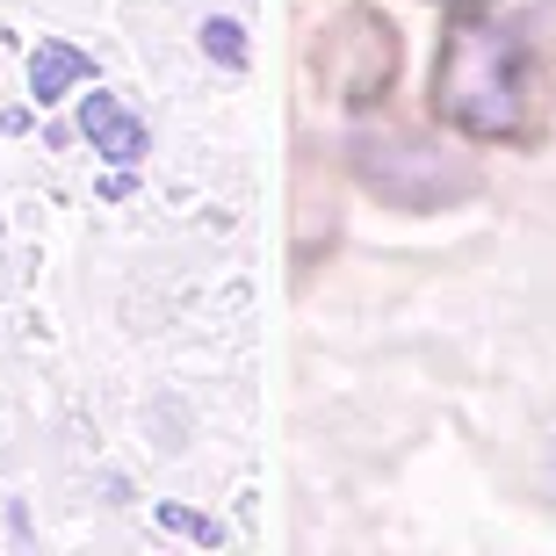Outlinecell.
Here are the masks:
<instances>
[{"label": "cell", "mask_w": 556, "mask_h": 556, "mask_svg": "<svg viewBox=\"0 0 556 556\" xmlns=\"http://www.w3.org/2000/svg\"><path fill=\"white\" fill-rule=\"evenodd\" d=\"M433 124L470 144H535L542 138V51L520 22H492L484 8H455L427 80Z\"/></svg>", "instance_id": "6da1fadb"}, {"label": "cell", "mask_w": 556, "mask_h": 556, "mask_svg": "<svg viewBox=\"0 0 556 556\" xmlns=\"http://www.w3.org/2000/svg\"><path fill=\"white\" fill-rule=\"evenodd\" d=\"M348 166L362 174L369 195H383L391 210H448L463 195H477V166L455 144L413 138V130H362L348 144Z\"/></svg>", "instance_id": "7a4b0ae2"}, {"label": "cell", "mask_w": 556, "mask_h": 556, "mask_svg": "<svg viewBox=\"0 0 556 556\" xmlns=\"http://www.w3.org/2000/svg\"><path fill=\"white\" fill-rule=\"evenodd\" d=\"M397 29L383 8H340V15L318 29V51H311V73H318V87H326L340 109H376L391 102L397 87Z\"/></svg>", "instance_id": "3957f363"}, {"label": "cell", "mask_w": 556, "mask_h": 556, "mask_svg": "<svg viewBox=\"0 0 556 556\" xmlns=\"http://www.w3.org/2000/svg\"><path fill=\"white\" fill-rule=\"evenodd\" d=\"M80 130L94 138V152H102V160H116V166H138L144 152H152V130H144L138 116L116 102V94H102V87L80 102Z\"/></svg>", "instance_id": "277c9868"}, {"label": "cell", "mask_w": 556, "mask_h": 556, "mask_svg": "<svg viewBox=\"0 0 556 556\" xmlns=\"http://www.w3.org/2000/svg\"><path fill=\"white\" fill-rule=\"evenodd\" d=\"M94 80V59H87L80 43H65V37H37V51H29V94H37V109L65 102L73 87Z\"/></svg>", "instance_id": "5b68a950"}, {"label": "cell", "mask_w": 556, "mask_h": 556, "mask_svg": "<svg viewBox=\"0 0 556 556\" xmlns=\"http://www.w3.org/2000/svg\"><path fill=\"white\" fill-rule=\"evenodd\" d=\"M152 520H160L166 535H188V542H203V549H217V542H225V528H217L210 514H195V506H181V498H160V506H152Z\"/></svg>", "instance_id": "8992f818"}, {"label": "cell", "mask_w": 556, "mask_h": 556, "mask_svg": "<svg viewBox=\"0 0 556 556\" xmlns=\"http://www.w3.org/2000/svg\"><path fill=\"white\" fill-rule=\"evenodd\" d=\"M203 51L225 65V73H247V29H239L231 15H210L203 22Z\"/></svg>", "instance_id": "52a82bcc"}, {"label": "cell", "mask_w": 556, "mask_h": 556, "mask_svg": "<svg viewBox=\"0 0 556 556\" xmlns=\"http://www.w3.org/2000/svg\"><path fill=\"white\" fill-rule=\"evenodd\" d=\"M441 8H448V15H455V8H492V0H441Z\"/></svg>", "instance_id": "ba28073f"}]
</instances>
